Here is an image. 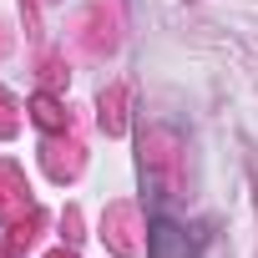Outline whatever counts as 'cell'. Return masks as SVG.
Here are the masks:
<instances>
[{
  "mask_svg": "<svg viewBox=\"0 0 258 258\" xmlns=\"http://www.w3.org/2000/svg\"><path fill=\"white\" fill-rule=\"evenodd\" d=\"M147 258H198V233L167 213L147 218Z\"/></svg>",
  "mask_w": 258,
  "mask_h": 258,
  "instance_id": "cell-1",
  "label": "cell"
}]
</instances>
